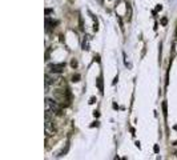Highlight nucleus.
<instances>
[{
	"instance_id": "dca6fc26",
	"label": "nucleus",
	"mask_w": 177,
	"mask_h": 160,
	"mask_svg": "<svg viewBox=\"0 0 177 160\" xmlns=\"http://www.w3.org/2000/svg\"><path fill=\"white\" fill-rule=\"evenodd\" d=\"M161 10H163V7H161V5H157V7H156V11H161Z\"/></svg>"
},
{
	"instance_id": "f3484780",
	"label": "nucleus",
	"mask_w": 177,
	"mask_h": 160,
	"mask_svg": "<svg viewBox=\"0 0 177 160\" xmlns=\"http://www.w3.org/2000/svg\"><path fill=\"white\" fill-rule=\"evenodd\" d=\"M173 129H174V131H177V125H174V127H173Z\"/></svg>"
},
{
	"instance_id": "39448f33",
	"label": "nucleus",
	"mask_w": 177,
	"mask_h": 160,
	"mask_svg": "<svg viewBox=\"0 0 177 160\" xmlns=\"http://www.w3.org/2000/svg\"><path fill=\"white\" fill-rule=\"evenodd\" d=\"M49 70L52 71V72L55 73H60L63 72V70L65 68V63H57V64H51V66L48 67Z\"/></svg>"
},
{
	"instance_id": "f03ea898",
	"label": "nucleus",
	"mask_w": 177,
	"mask_h": 160,
	"mask_svg": "<svg viewBox=\"0 0 177 160\" xmlns=\"http://www.w3.org/2000/svg\"><path fill=\"white\" fill-rule=\"evenodd\" d=\"M53 98L59 101L60 104H64V103L68 104L71 100V94L68 91H64V90H56L53 92Z\"/></svg>"
},
{
	"instance_id": "423d86ee",
	"label": "nucleus",
	"mask_w": 177,
	"mask_h": 160,
	"mask_svg": "<svg viewBox=\"0 0 177 160\" xmlns=\"http://www.w3.org/2000/svg\"><path fill=\"white\" fill-rule=\"evenodd\" d=\"M96 84H97L99 91H100L101 94H103V92H104V87H103V77L99 76V77H97V80H96Z\"/></svg>"
},
{
	"instance_id": "9b49d317",
	"label": "nucleus",
	"mask_w": 177,
	"mask_h": 160,
	"mask_svg": "<svg viewBox=\"0 0 177 160\" xmlns=\"http://www.w3.org/2000/svg\"><path fill=\"white\" fill-rule=\"evenodd\" d=\"M72 81H73V83H77V81H80V75H79V73L73 75V76H72Z\"/></svg>"
},
{
	"instance_id": "1a4fd4ad",
	"label": "nucleus",
	"mask_w": 177,
	"mask_h": 160,
	"mask_svg": "<svg viewBox=\"0 0 177 160\" xmlns=\"http://www.w3.org/2000/svg\"><path fill=\"white\" fill-rule=\"evenodd\" d=\"M88 40H89L88 38H87V40H85V39L83 40V49L84 51H88V49H89V43H88Z\"/></svg>"
},
{
	"instance_id": "9d476101",
	"label": "nucleus",
	"mask_w": 177,
	"mask_h": 160,
	"mask_svg": "<svg viewBox=\"0 0 177 160\" xmlns=\"http://www.w3.org/2000/svg\"><path fill=\"white\" fill-rule=\"evenodd\" d=\"M163 114H164V116H165V118H167V116H168V109H167V103H165V101H164V103H163Z\"/></svg>"
},
{
	"instance_id": "2eb2a0df",
	"label": "nucleus",
	"mask_w": 177,
	"mask_h": 160,
	"mask_svg": "<svg viewBox=\"0 0 177 160\" xmlns=\"http://www.w3.org/2000/svg\"><path fill=\"white\" fill-rule=\"evenodd\" d=\"M95 103V98H91V100H89V104H93Z\"/></svg>"
},
{
	"instance_id": "7ed1b4c3",
	"label": "nucleus",
	"mask_w": 177,
	"mask_h": 160,
	"mask_svg": "<svg viewBox=\"0 0 177 160\" xmlns=\"http://www.w3.org/2000/svg\"><path fill=\"white\" fill-rule=\"evenodd\" d=\"M56 133V127L53 124V120L51 119V114L45 112V135L51 136Z\"/></svg>"
},
{
	"instance_id": "a211bd4d",
	"label": "nucleus",
	"mask_w": 177,
	"mask_h": 160,
	"mask_svg": "<svg viewBox=\"0 0 177 160\" xmlns=\"http://www.w3.org/2000/svg\"><path fill=\"white\" fill-rule=\"evenodd\" d=\"M69 1H75V0H69Z\"/></svg>"
},
{
	"instance_id": "6e6552de",
	"label": "nucleus",
	"mask_w": 177,
	"mask_h": 160,
	"mask_svg": "<svg viewBox=\"0 0 177 160\" xmlns=\"http://www.w3.org/2000/svg\"><path fill=\"white\" fill-rule=\"evenodd\" d=\"M53 24H55V23H53L51 19H49V18H45V29H47V31H49L51 25H53Z\"/></svg>"
},
{
	"instance_id": "0eeeda50",
	"label": "nucleus",
	"mask_w": 177,
	"mask_h": 160,
	"mask_svg": "<svg viewBox=\"0 0 177 160\" xmlns=\"http://www.w3.org/2000/svg\"><path fill=\"white\" fill-rule=\"evenodd\" d=\"M127 16H128V20L132 19V7L129 3H127Z\"/></svg>"
},
{
	"instance_id": "f8f14e48",
	"label": "nucleus",
	"mask_w": 177,
	"mask_h": 160,
	"mask_svg": "<svg viewBox=\"0 0 177 160\" xmlns=\"http://www.w3.org/2000/svg\"><path fill=\"white\" fill-rule=\"evenodd\" d=\"M71 66H72V68H76L77 67V60H72V62H71Z\"/></svg>"
},
{
	"instance_id": "f257e3e1",
	"label": "nucleus",
	"mask_w": 177,
	"mask_h": 160,
	"mask_svg": "<svg viewBox=\"0 0 177 160\" xmlns=\"http://www.w3.org/2000/svg\"><path fill=\"white\" fill-rule=\"evenodd\" d=\"M45 112H48L51 115H57V116H61L63 115V109H61V105L57 100H53V99H45Z\"/></svg>"
},
{
	"instance_id": "20e7f679",
	"label": "nucleus",
	"mask_w": 177,
	"mask_h": 160,
	"mask_svg": "<svg viewBox=\"0 0 177 160\" xmlns=\"http://www.w3.org/2000/svg\"><path fill=\"white\" fill-rule=\"evenodd\" d=\"M60 80H61V77L59 75H55V72H53V75H49V73L45 75V83L48 84H57Z\"/></svg>"
},
{
	"instance_id": "ddd939ff",
	"label": "nucleus",
	"mask_w": 177,
	"mask_h": 160,
	"mask_svg": "<svg viewBox=\"0 0 177 160\" xmlns=\"http://www.w3.org/2000/svg\"><path fill=\"white\" fill-rule=\"evenodd\" d=\"M52 12H53V10H48V8L45 10V15H49V14H52Z\"/></svg>"
},
{
	"instance_id": "4468645a",
	"label": "nucleus",
	"mask_w": 177,
	"mask_h": 160,
	"mask_svg": "<svg viewBox=\"0 0 177 160\" xmlns=\"http://www.w3.org/2000/svg\"><path fill=\"white\" fill-rule=\"evenodd\" d=\"M161 24H163V25H167V19H163V20H161Z\"/></svg>"
}]
</instances>
